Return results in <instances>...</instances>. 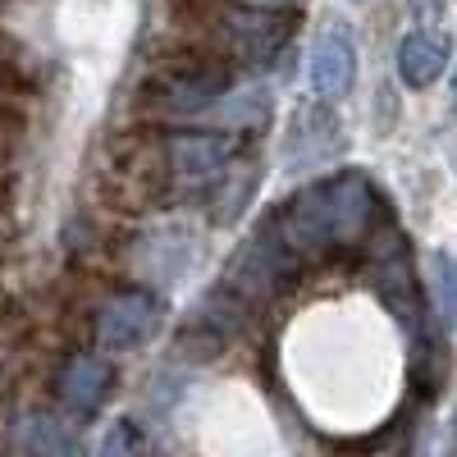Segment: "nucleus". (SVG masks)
I'll use <instances>...</instances> for the list:
<instances>
[{
	"instance_id": "f257e3e1",
	"label": "nucleus",
	"mask_w": 457,
	"mask_h": 457,
	"mask_svg": "<svg viewBox=\"0 0 457 457\" xmlns=\"http://www.w3.org/2000/svg\"><path fill=\"white\" fill-rule=\"evenodd\" d=\"M379 202H375V187L361 170H343V174H329L302 193L279 211V234L284 243L297 252V256H316V252H329V247H348L357 243L370 220H375Z\"/></svg>"
},
{
	"instance_id": "f03ea898",
	"label": "nucleus",
	"mask_w": 457,
	"mask_h": 457,
	"mask_svg": "<svg viewBox=\"0 0 457 457\" xmlns=\"http://www.w3.org/2000/svg\"><path fill=\"white\" fill-rule=\"evenodd\" d=\"M297 261H302V256L284 243L279 224H275V220H265L256 234H252L234 256H228V265H224V293L265 297V293H275V288L293 284Z\"/></svg>"
},
{
	"instance_id": "7ed1b4c3",
	"label": "nucleus",
	"mask_w": 457,
	"mask_h": 457,
	"mask_svg": "<svg viewBox=\"0 0 457 457\" xmlns=\"http://www.w3.org/2000/svg\"><path fill=\"white\" fill-rule=\"evenodd\" d=\"M338 151H343V124H338V114H334L325 101L297 105L293 120H288V133H284V146H279L284 170H288V174L325 170Z\"/></svg>"
},
{
	"instance_id": "20e7f679",
	"label": "nucleus",
	"mask_w": 457,
	"mask_h": 457,
	"mask_svg": "<svg viewBox=\"0 0 457 457\" xmlns=\"http://www.w3.org/2000/svg\"><path fill=\"white\" fill-rule=\"evenodd\" d=\"M165 312H161V297L146 293V288H124L114 293L101 316H96V343L110 353H133L142 343L161 329Z\"/></svg>"
},
{
	"instance_id": "39448f33",
	"label": "nucleus",
	"mask_w": 457,
	"mask_h": 457,
	"mask_svg": "<svg viewBox=\"0 0 457 457\" xmlns=\"http://www.w3.org/2000/svg\"><path fill=\"white\" fill-rule=\"evenodd\" d=\"M357 79V46L343 28H325L307 55V83L316 101H338Z\"/></svg>"
},
{
	"instance_id": "423d86ee",
	"label": "nucleus",
	"mask_w": 457,
	"mask_h": 457,
	"mask_svg": "<svg viewBox=\"0 0 457 457\" xmlns=\"http://www.w3.org/2000/svg\"><path fill=\"white\" fill-rule=\"evenodd\" d=\"M228 161H234V146L215 133H183L170 142V165L174 179L183 187H215L228 174Z\"/></svg>"
},
{
	"instance_id": "0eeeda50",
	"label": "nucleus",
	"mask_w": 457,
	"mask_h": 457,
	"mask_svg": "<svg viewBox=\"0 0 457 457\" xmlns=\"http://www.w3.org/2000/svg\"><path fill=\"white\" fill-rule=\"evenodd\" d=\"M453 64V42L439 32V28H416L403 37V46H398V79L416 92H426L435 87L444 73Z\"/></svg>"
},
{
	"instance_id": "6e6552de",
	"label": "nucleus",
	"mask_w": 457,
	"mask_h": 457,
	"mask_svg": "<svg viewBox=\"0 0 457 457\" xmlns=\"http://www.w3.org/2000/svg\"><path fill=\"white\" fill-rule=\"evenodd\" d=\"M110 385H114V370H110V361L105 357H96V353H79V357H69L64 361V370H60V379H55V389H60V403L64 407H73V411H96L101 403H105V394H110Z\"/></svg>"
},
{
	"instance_id": "1a4fd4ad",
	"label": "nucleus",
	"mask_w": 457,
	"mask_h": 457,
	"mask_svg": "<svg viewBox=\"0 0 457 457\" xmlns=\"http://www.w3.org/2000/svg\"><path fill=\"white\" fill-rule=\"evenodd\" d=\"M228 92V73L224 69H197V73H165L161 83V110L170 114H183V110H202V105H215L220 96Z\"/></svg>"
},
{
	"instance_id": "9d476101",
	"label": "nucleus",
	"mask_w": 457,
	"mask_h": 457,
	"mask_svg": "<svg viewBox=\"0 0 457 457\" xmlns=\"http://www.w3.org/2000/svg\"><path fill=\"white\" fill-rule=\"evenodd\" d=\"M228 37H234V46L243 60H270L284 37H288V23L275 19V10H256V14H234L228 19Z\"/></svg>"
},
{
	"instance_id": "9b49d317",
	"label": "nucleus",
	"mask_w": 457,
	"mask_h": 457,
	"mask_svg": "<svg viewBox=\"0 0 457 457\" xmlns=\"http://www.w3.org/2000/svg\"><path fill=\"white\" fill-rule=\"evenodd\" d=\"M23 444H28V457H79V435L51 411H37L23 426Z\"/></svg>"
},
{
	"instance_id": "f8f14e48",
	"label": "nucleus",
	"mask_w": 457,
	"mask_h": 457,
	"mask_svg": "<svg viewBox=\"0 0 457 457\" xmlns=\"http://www.w3.org/2000/svg\"><path fill=\"white\" fill-rule=\"evenodd\" d=\"M265 114H270V92L265 87H247V92H234V96H220L215 110H211V120L228 124V129H256Z\"/></svg>"
},
{
	"instance_id": "ddd939ff",
	"label": "nucleus",
	"mask_w": 457,
	"mask_h": 457,
	"mask_svg": "<svg viewBox=\"0 0 457 457\" xmlns=\"http://www.w3.org/2000/svg\"><path fill=\"white\" fill-rule=\"evenodd\" d=\"M430 297L448 329H457V256L448 247L430 252Z\"/></svg>"
},
{
	"instance_id": "4468645a",
	"label": "nucleus",
	"mask_w": 457,
	"mask_h": 457,
	"mask_svg": "<svg viewBox=\"0 0 457 457\" xmlns=\"http://www.w3.org/2000/svg\"><path fill=\"white\" fill-rule=\"evenodd\" d=\"M133 444H137L133 421H114L101 439V457H133Z\"/></svg>"
},
{
	"instance_id": "2eb2a0df",
	"label": "nucleus",
	"mask_w": 457,
	"mask_h": 457,
	"mask_svg": "<svg viewBox=\"0 0 457 457\" xmlns=\"http://www.w3.org/2000/svg\"><path fill=\"white\" fill-rule=\"evenodd\" d=\"M252 187H256V170H247V179H228V193L220 197V220H234L238 206H247Z\"/></svg>"
},
{
	"instance_id": "dca6fc26",
	"label": "nucleus",
	"mask_w": 457,
	"mask_h": 457,
	"mask_svg": "<svg viewBox=\"0 0 457 457\" xmlns=\"http://www.w3.org/2000/svg\"><path fill=\"white\" fill-rule=\"evenodd\" d=\"M407 5H411V14H416V19L426 23V19H439V10H444V0H407Z\"/></svg>"
},
{
	"instance_id": "f3484780",
	"label": "nucleus",
	"mask_w": 457,
	"mask_h": 457,
	"mask_svg": "<svg viewBox=\"0 0 457 457\" xmlns=\"http://www.w3.org/2000/svg\"><path fill=\"white\" fill-rule=\"evenodd\" d=\"M256 10H284V5H297V0H247Z\"/></svg>"
},
{
	"instance_id": "a211bd4d",
	"label": "nucleus",
	"mask_w": 457,
	"mask_h": 457,
	"mask_svg": "<svg viewBox=\"0 0 457 457\" xmlns=\"http://www.w3.org/2000/svg\"><path fill=\"white\" fill-rule=\"evenodd\" d=\"M453 96H457V87H453Z\"/></svg>"
}]
</instances>
